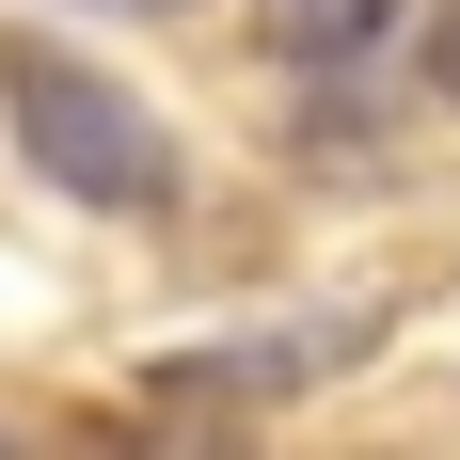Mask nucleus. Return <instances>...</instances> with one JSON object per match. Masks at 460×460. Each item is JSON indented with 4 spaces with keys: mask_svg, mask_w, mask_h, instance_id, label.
Masks as SVG:
<instances>
[{
    "mask_svg": "<svg viewBox=\"0 0 460 460\" xmlns=\"http://www.w3.org/2000/svg\"><path fill=\"white\" fill-rule=\"evenodd\" d=\"M0 111H16V159H32L64 207H175V143H159V111H143L111 64H80V48L16 32L0 48Z\"/></svg>",
    "mask_w": 460,
    "mask_h": 460,
    "instance_id": "obj_1",
    "label": "nucleus"
},
{
    "mask_svg": "<svg viewBox=\"0 0 460 460\" xmlns=\"http://www.w3.org/2000/svg\"><path fill=\"white\" fill-rule=\"evenodd\" d=\"M349 349H366V318H270V333H238V349H175V366H159V397H302V381H333L349 366Z\"/></svg>",
    "mask_w": 460,
    "mask_h": 460,
    "instance_id": "obj_2",
    "label": "nucleus"
},
{
    "mask_svg": "<svg viewBox=\"0 0 460 460\" xmlns=\"http://www.w3.org/2000/svg\"><path fill=\"white\" fill-rule=\"evenodd\" d=\"M254 32H270L286 64H349V48L397 32V0H254Z\"/></svg>",
    "mask_w": 460,
    "mask_h": 460,
    "instance_id": "obj_3",
    "label": "nucleus"
},
{
    "mask_svg": "<svg viewBox=\"0 0 460 460\" xmlns=\"http://www.w3.org/2000/svg\"><path fill=\"white\" fill-rule=\"evenodd\" d=\"M429 80L460 95V0H445V16H429Z\"/></svg>",
    "mask_w": 460,
    "mask_h": 460,
    "instance_id": "obj_4",
    "label": "nucleus"
}]
</instances>
